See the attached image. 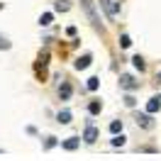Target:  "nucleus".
<instances>
[{"instance_id":"1","label":"nucleus","mask_w":161,"mask_h":161,"mask_svg":"<svg viewBox=\"0 0 161 161\" xmlns=\"http://www.w3.org/2000/svg\"><path fill=\"white\" fill-rule=\"evenodd\" d=\"M80 8H83V12L88 15V22L93 25V30L103 34V32H105V27H103L100 15H98V10H95V3H93V0H80Z\"/></svg>"},{"instance_id":"2","label":"nucleus","mask_w":161,"mask_h":161,"mask_svg":"<svg viewBox=\"0 0 161 161\" xmlns=\"http://www.w3.org/2000/svg\"><path fill=\"white\" fill-rule=\"evenodd\" d=\"M120 88H125V91H137V88H139V80H134V76H130V73H122L120 76Z\"/></svg>"},{"instance_id":"3","label":"nucleus","mask_w":161,"mask_h":161,"mask_svg":"<svg viewBox=\"0 0 161 161\" xmlns=\"http://www.w3.org/2000/svg\"><path fill=\"white\" fill-rule=\"evenodd\" d=\"M83 142H88V144H95V142H98V130L93 127L91 122H88V127L83 132Z\"/></svg>"},{"instance_id":"4","label":"nucleus","mask_w":161,"mask_h":161,"mask_svg":"<svg viewBox=\"0 0 161 161\" xmlns=\"http://www.w3.org/2000/svg\"><path fill=\"white\" fill-rule=\"evenodd\" d=\"M100 5H103V10L108 12V17H110V20L117 17V5H115L112 0H100Z\"/></svg>"},{"instance_id":"5","label":"nucleus","mask_w":161,"mask_h":161,"mask_svg":"<svg viewBox=\"0 0 161 161\" xmlns=\"http://www.w3.org/2000/svg\"><path fill=\"white\" fill-rule=\"evenodd\" d=\"M137 125H139V127H144V130H154L151 112H147V115H137Z\"/></svg>"},{"instance_id":"6","label":"nucleus","mask_w":161,"mask_h":161,"mask_svg":"<svg viewBox=\"0 0 161 161\" xmlns=\"http://www.w3.org/2000/svg\"><path fill=\"white\" fill-rule=\"evenodd\" d=\"M159 108H161V95H154V98H149V103H147V112H159Z\"/></svg>"},{"instance_id":"7","label":"nucleus","mask_w":161,"mask_h":161,"mask_svg":"<svg viewBox=\"0 0 161 161\" xmlns=\"http://www.w3.org/2000/svg\"><path fill=\"white\" fill-rule=\"evenodd\" d=\"M88 66H91V54H83V56H78V59H76V69H78V71L88 69Z\"/></svg>"},{"instance_id":"8","label":"nucleus","mask_w":161,"mask_h":161,"mask_svg":"<svg viewBox=\"0 0 161 161\" xmlns=\"http://www.w3.org/2000/svg\"><path fill=\"white\" fill-rule=\"evenodd\" d=\"M71 91H73V88H71V83H61V86H59V98H61V100H69V98H71Z\"/></svg>"},{"instance_id":"9","label":"nucleus","mask_w":161,"mask_h":161,"mask_svg":"<svg viewBox=\"0 0 161 161\" xmlns=\"http://www.w3.org/2000/svg\"><path fill=\"white\" fill-rule=\"evenodd\" d=\"M78 137H69V139H66V142H64V144H61V147H64V149H66V151H73V149H78Z\"/></svg>"},{"instance_id":"10","label":"nucleus","mask_w":161,"mask_h":161,"mask_svg":"<svg viewBox=\"0 0 161 161\" xmlns=\"http://www.w3.org/2000/svg\"><path fill=\"white\" fill-rule=\"evenodd\" d=\"M54 10H56V12L71 10V0H56V3H54Z\"/></svg>"},{"instance_id":"11","label":"nucleus","mask_w":161,"mask_h":161,"mask_svg":"<svg viewBox=\"0 0 161 161\" xmlns=\"http://www.w3.org/2000/svg\"><path fill=\"white\" fill-rule=\"evenodd\" d=\"M56 122H61V125H69V122H71V112H69V110H61L59 115H56Z\"/></svg>"},{"instance_id":"12","label":"nucleus","mask_w":161,"mask_h":161,"mask_svg":"<svg viewBox=\"0 0 161 161\" xmlns=\"http://www.w3.org/2000/svg\"><path fill=\"white\" fill-rule=\"evenodd\" d=\"M100 110H103V103H100V100H91V105H88V112H91V115H98Z\"/></svg>"},{"instance_id":"13","label":"nucleus","mask_w":161,"mask_h":161,"mask_svg":"<svg viewBox=\"0 0 161 161\" xmlns=\"http://www.w3.org/2000/svg\"><path fill=\"white\" fill-rule=\"evenodd\" d=\"M132 66H134V69H139V71L147 69V64H144V59H142V56H132Z\"/></svg>"},{"instance_id":"14","label":"nucleus","mask_w":161,"mask_h":161,"mask_svg":"<svg viewBox=\"0 0 161 161\" xmlns=\"http://www.w3.org/2000/svg\"><path fill=\"white\" fill-rule=\"evenodd\" d=\"M51 20H54V15H51V12H44V15L39 17V25H42V27H47V25H51Z\"/></svg>"},{"instance_id":"15","label":"nucleus","mask_w":161,"mask_h":161,"mask_svg":"<svg viewBox=\"0 0 161 161\" xmlns=\"http://www.w3.org/2000/svg\"><path fill=\"white\" fill-rule=\"evenodd\" d=\"M120 47H122V49H130V47H132L130 34H122V37H120Z\"/></svg>"},{"instance_id":"16","label":"nucleus","mask_w":161,"mask_h":161,"mask_svg":"<svg viewBox=\"0 0 161 161\" xmlns=\"http://www.w3.org/2000/svg\"><path fill=\"white\" fill-rule=\"evenodd\" d=\"M125 142H127V139L122 137V132H120V134H115V137H112V147H125Z\"/></svg>"},{"instance_id":"17","label":"nucleus","mask_w":161,"mask_h":161,"mask_svg":"<svg viewBox=\"0 0 161 161\" xmlns=\"http://www.w3.org/2000/svg\"><path fill=\"white\" fill-rule=\"evenodd\" d=\"M110 132H112V134H117V132H122V122H120V120L110 122Z\"/></svg>"},{"instance_id":"18","label":"nucleus","mask_w":161,"mask_h":161,"mask_svg":"<svg viewBox=\"0 0 161 161\" xmlns=\"http://www.w3.org/2000/svg\"><path fill=\"white\" fill-rule=\"evenodd\" d=\"M98 86H100V83H98V78H95V76H93V78H88V91H98Z\"/></svg>"},{"instance_id":"19","label":"nucleus","mask_w":161,"mask_h":161,"mask_svg":"<svg viewBox=\"0 0 161 161\" xmlns=\"http://www.w3.org/2000/svg\"><path fill=\"white\" fill-rule=\"evenodd\" d=\"M125 105H127V108H134V105H137L134 95H125Z\"/></svg>"},{"instance_id":"20","label":"nucleus","mask_w":161,"mask_h":161,"mask_svg":"<svg viewBox=\"0 0 161 161\" xmlns=\"http://www.w3.org/2000/svg\"><path fill=\"white\" fill-rule=\"evenodd\" d=\"M56 144H59V142H56V137H49V139H47V144H44V147H47V149H51V147H56Z\"/></svg>"},{"instance_id":"21","label":"nucleus","mask_w":161,"mask_h":161,"mask_svg":"<svg viewBox=\"0 0 161 161\" xmlns=\"http://www.w3.org/2000/svg\"><path fill=\"white\" fill-rule=\"evenodd\" d=\"M47 59H49V54H47V51H44V54H42V56H39V66H42V69H44V66H47Z\"/></svg>"},{"instance_id":"22","label":"nucleus","mask_w":161,"mask_h":161,"mask_svg":"<svg viewBox=\"0 0 161 161\" xmlns=\"http://www.w3.org/2000/svg\"><path fill=\"white\" fill-rule=\"evenodd\" d=\"M10 47H12L10 42H8V39H3V37H0V49H10Z\"/></svg>"},{"instance_id":"23","label":"nucleus","mask_w":161,"mask_h":161,"mask_svg":"<svg viewBox=\"0 0 161 161\" xmlns=\"http://www.w3.org/2000/svg\"><path fill=\"white\" fill-rule=\"evenodd\" d=\"M159 78H161V73H159Z\"/></svg>"}]
</instances>
